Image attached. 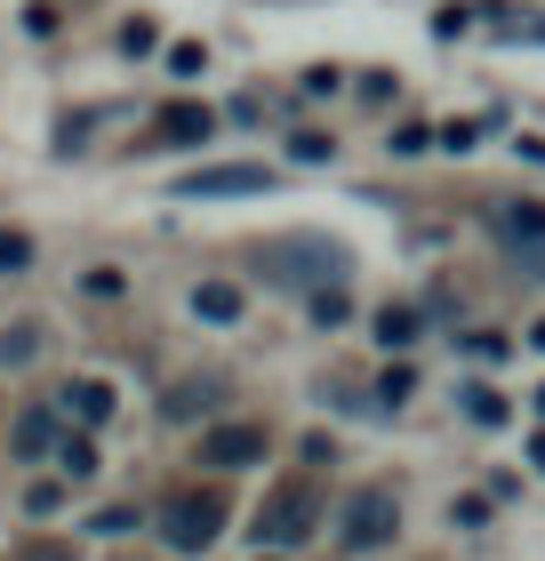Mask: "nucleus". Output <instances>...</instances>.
Segmentation results:
<instances>
[{
  "mask_svg": "<svg viewBox=\"0 0 545 561\" xmlns=\"http://www.w3.org/2000/svg\"><path fill=\"white\" fill-rule=\"evenodd\" d=\"M225 497L217 490H177L169 505H161V538L177 546V553H209L217 538H225Z\"/></svg>",
  "mask_w": 545,
  "mask_h": 561,
  "instance_id": "obj_1",
  "label": "nucleus"
},
{
  "mask_svg": "<svg viewBox=\"0 0 545 561\" xmlns=\"http://www.w3.org/2000/svg\"><path fill=\"white\" fill-rule=\"evenodd\" d=\"M121 48H128V57H145V48H152V24H145V16L121 24Z\"/></svg>",
  "mask_w": 545,
  "mask_h": 561,
  "instance_id": "obj_17",
  "label": "nucleus"
},
{
  "mask_svg": "<svg viewBox=\"0 0 545 561\" xmlns=\"http://www.w3.org/2000/svg\"><path fill=\"white\" fill-rule=\"evenodd\" d=\"M48 449H57V417H48L41 401H33V410L16 417V457H24V466H41Z\"/></svg>",
  "mask_w": 545,
  "mask_h": 561,
  "instance_id": "obj_9",
  "label": "nucleus"
},
{
  "mask_svg": "<svg viewBox=\"0 0 545 561\" xmlns=\"http://www.w3.org/2000/svg\"><path fill=\"white\" fill-rule=\"evenodd\" d=\"M128 522H137V514H128V505H105V514H96L89 529H105V538H121V529H128Z\"/></svg>",
  "mask_w": 545,
  "mask_h": 561,
  "instance_id": "obj_20",
  "label": "nucleus"
},
{
  "mask_svg": "<svg viewBox=\"0 0 545 561\" xmlns=\"http://www.w3.org/2000/svg\"><path fill=\"white\" fill-rule=\"evenodd\" d=\"M217 121H209V105H169L161 113V145H201Z\"/></svg>",
  "mask_w": 545,
  "mask_h": 561,
  "instance_id": "obj_10",
  "label": "nucleus"
},
{
  "mask_svg": "<svg viewBox=\"0 0 545 561\" xmlns=\"http://www.w3.org/2000/svg\"><path fill=\"white\" fill-rule=\"evenodd\" d=\"M193 313H201V321H241V289H232V280H201V289H193Z\"/></svg>",
  "mask_w": 545,
  "mask_h": 561,
  "instance_id": "obj_12",
  "label": "nucleus"
},
{
  "mask_svg": "<svg viewBox=\"0 0 545 561\" xmlns=\"http://www.w3.org/2000/svg\"><path fill=\"white\" fill-rule=\"evenodd\" d=\"M537 466H545V442H537Z\"/></svg>",
  "mask_w": 545,
  "mask_h": 561,
  "instance_id": "obj_23",
  "label": "nucleus"
},
{
  "mask_svg": "<svg viewBox=\"0 0 545 561\" xmlns=\"http://www.w3.org/2000/svg\"><path fill=\"white\" fill-rule=\"evenodd\" d=\"M377 337L394 345V353H401V345H418V305H385V313H377Z\"/></svg>",
  "mask_w": 545,
  "mask_h": 561,
  "instance_id": "obj_13",
  "label": "nucleus"
},
{
  "mask_svg": "<svg viewBox=\"0 0 545 561\" xmlns=\"http://www.w3.org/2000/svg\"><path fill=\"white\" fill-rule=\"evenodd\" d=\"M41 345H48V329H41V321H9V329H0V362H9V369H24Z\"/></svg>",
  "mask_w": 545,
  "mask_h": 561,
  "instance_id": "obj_11",
  "label": "nucleus"
},
{
  "mask_svg": "<svg viewBox=\"0 0 545 561\" xmlns=\"http://www.w3.org/2000/svg\"><path fill=\"white\" fill-rule=\"evenodd\" d=\"M265 457V425H217L201 433V466H257Z\"/></svg>",
  "mask_w": 545,
  "mask_h": 561,
  "instance_id": "obj_5",
  "label": "nucleus"
},
{
  "mask_svg": "<svg viewBox=\"0 0 545 561\" xmlns=\"http://www.w3.org/2000/svg\"><path fill=\"white\" fill-rule=\"evenodd\" d=\"M65 473L89 481V473H96V449H89V442H65Z\"/></svg>",
  "mask_w": 545,
  "mask_h": 561,
  "instance_id": "obj_16",
  "label": "nucleus"
},
{
  "mask_svg": "<svg viewBox=\"0 0 545 561\" xmlns=\"http://www.w3.org/2000/svg\"><path fill=\"white\" fill-rule=\"evenodd\" d=\"M24 561H72V553H65V546H57V538H48V546H41V538H33V546H24Z\"/></svg>",
  "mask_w": 545,
  "mask_h": 561,
  "instance_id": "obj_21",
  "label": "nucleus"
},
{
  "mask_svg": "<svg viewBox=\"0 0 545 561\" xmlns=\"http://www.w3.org/2000/svg\"><path fill=\"white\" fill-rule=\"evenodd\" d=\"M530 345H537V353H545V321H537V329H530Z\"/></svg>",
  "mask_w": 545,
  "mask_h": 561,
  "instance_id": "obj_22",
  "label": "nucleus"
},
{
  "mask_svg": "<svg viewBox=\"0 0 545 561\" xmlns=\"http://www.w3.org/2000/svg\"><path fill=\"white\" fill-rule=\"evenodd\" d=\"M337 538H345L353 553H377V546H394V538H401V497L385 490V481L353 490V497H345V522H337Z\"/></svg>",
  "mask_w": 545,
  "mask_h": 561,
  "instance_id": "obj_2",
  "label": "nucleus"
},
{
  "mask_svg": "<svg viewBox=\"0 0 545 561\" xmlns=\"http://www.w3.org/2000/svg\"><path fill=\"white\" fill-rule=\"evenodd\" d=\"M537 410H545V393H537Z\"/></svg>",
  "mask_w": 545,
  "mask_h": 561,
  "instance_id": "obj_24",
  "label": "nucleus"
},
{
  "mask_svg": "<svg viewBox=\"0 0 545 561\" xmlns=\"http://www.w3.org/2000/svg\"><path fill=\"white\" fill-rule=\"evenodd\" d=\"M314 522H321V490L314 481H281V490L265 497V514H257V538L265 546H297V538H314Z\"/></svg>",
  "mask_w": 545,
  "mask_h": 561,
  "instance_id": "obj_3",
  "label": "nucleus"
},
{
  "mask_svg": "<svg viewBox=\"0 0 545 561\" xmlns=\"http://www.w3.org/2000/svg\"><path fill=\"white\" fill-rule=\"evenodd\" d=\"M273 185V169H257V161H232V169H193L185 185V201H232V193H265Z\"/></svg>",
  "mask_w": 545,
  "mask_h": 561,
  "instance_id": "obj_4",
  "label": "nucleus"
},
{
  "mask_svg": "<svg viewBox=\"0 0 545 561\" xmlns=\"http://www.w3.org/2000/svg\"><path fill=\"white\" fill-rule=\"evenodd\" d=\"M465 417H474V425H506V401L489 386H474V393H465Z\"/></svg>",
  "mask_w": 545,
  "mask_h": 561,
  "instance_id": "obj_14",
  "label": "nucleus"
},
{
  "mask_svg": "<svg viewBox=\"0 0 545 561\" xmlns=\"http://www.w3.org/2000/svg\"><path fill=\"white\" fill-rule=\"evenodd\" d=\"M474 137H481V121H450V129H441V145H450V152H465Z\"/></svg>",
  "mask_w": 545,
  "mask_h": 561,
  "instance_id": "obj_18",
  "label": "nucleus"
},
{
  "mask_svg": "<svg viewBox=\"0 0 545 561\" xmlns=\"http://www.w3.org/2000/svg\"><path fill=\"white\" fill-rule=\"evenodd\" d=\"M24 265H33V241H24V233H0V273H24Z\"/></svg>",
  "mask_w": 545,
  "mask_h": 561,
  "instance_id": "obj_15",
  "label": "nucleus"
},
{
  "mask_svg": "<svg viewBox=\"0 0 545 561\" xmlns=\"http://www.w3.org/2000/svg\"><path fill=\"white\" fill-rule=\"evenodd\" d=\"M489 233L513 241V249H537L545 241V201H498V209H489Z\"/></svg>",
  "mask_w": 545,
  "mask_h": 561,
  "instance_id": "obj_7",
  "label": "nucleus"
},
{
  "mask_svg": "<svg viewBox=\"0 0 545 561\" xmlns=\"http://www.w3.org/2000/svg\"><path fill=\"white\" fill-rule=\"evenodd\" d=\"M57 401H65L72 425H105V417H113V386H105V377H72Z\"/></svg>",
  "mask_w": 545,
  "mask_h": 561,
  "instance_id": "obj_8",
  "label": "nucleus"
},
{
  "mask_svg": "<svg viewBox=\"0 0 545 561\" xmlns=\"http://www.w3.org/2000/svg\"><path fill=\"white\" fill-rule=\"evenodd\" d=\"M217 401H225V377H177L169 401H161V417L169 425H193V417H209Z\"/></svg>",
  "mask_w": 545,
  "mask_h": 561,
  "instance_id": "obj_6",
  "label": "nucleus"
},
{
  "mask_svg": "<svg viewBox=\"0 0 545 561\" xmlns=\"http://www.w3.org/2000/svg\"><path fill=\"white\" fill-rule=\"evenodd\" d=\"M329 152H337V145H329L321 129H305V137H297V161H329Z\"/></svg>",
  "mask_w": 545,
  "mask_h": 561,
  "instance_id": "obj_19",
  "label": "nucleus"
}]
</instances>
